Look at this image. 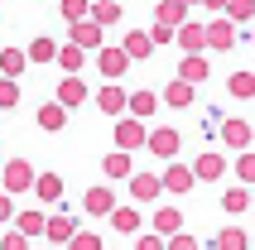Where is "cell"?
<instances>
[{
    "label": "cell",
    "instance_id": "50",
    "mask_svg": "<svg viewBox=\"0 0 255 250\" xmlns=\"http://www.w3.org/2000/svg\"><path fill=\"white\" fill-rule=\"evenodd\" d=\"M0 236H5V226H0Z\"/></svg>",
    "mask_w": 255,
    "mask_h": 250
},
{
    "label": "cell",
    "instance_id": "44",
    "mask_svg": "<svg viewBox=\"0 0 255 250\" xmlns=\"http://www.w3.org/2000/svg\"><path fill=\"white\" fill-rule=\"evenodd\" d=\"M202 10H212V14H222V10H227V0H202Z\"/></svg>",
    "mask_w": 255,
    "mask_h": 250
},
{
    "label": "cell",
    "instance_id": "12",
    "mask_svg": "<svg viewBox=\"0 0 255 250\" xmlns=\"http://www.w3.org/2000/svg\"><path fill=\"white\" fill-rule=\"evenodd\" d=\"M34 178H39V173H34V164H29V159H10V164H5V193H34Z\"/></svg>",
    "mask_w": 255,
    "mask_h": 250
},
{
    "label": "cell",
    "instance_id": "8",
    "mask_svg": "<svg viewBox=\"0 0 255 250\" xmlns=\"http://www.w3.org/2000/svg\"><path fill=\"white\" fill-rule=\"evenodd\" d=\"M53 97L68 106V111H77V106H87L92 101V87L82 82V72H63V82L53 87Z\"/></svg>",
    "mask_w": 255,
    "mask_h": 250
},
{
    "label": "cell",
    "instance_id": "35",
    "mask_svg": "<svg viewBox=\"0 0 255 250\" xmlns=\"http://www.w3.org/2000/svg\"><path fill=\"white\" fill-rule=\"evenodd\" d=\"M14 106H19V77L0 72V111H14Z\"/></svg>",
    "mask_w": 255,
    "mask_h": 250
},
{
    "label": "cell",
    "instance_id": "39",
    "mask_svg": "<svg viewBox=\"0 0 255 250\" xmlns=\"http://www.w3.org/2000/svg\"><path fill=\"white\" fill-rule=\"evenodd\" d=\"M149 39H154V48H164V43H173V39H178V29H173V24H164V19H154V24H149Z\"/></svg>",
    "mask_w": 255,
    "mask_h": 250
},
{
    "label": "cell",
    "instance_id": "14",
    "mask_svg": "<svg viewBox=\"0 0 255 250\" xmlns=\"http://www.w3.org/2000/svg\"><path fill=\"white\" fill-rule=\"evenodd\" d=\"M34 125H39V130H48V135H58V130H68V106H63V101H43L39 111H34Z\"/></svg>",
    "mask_w": 255,
    "mask_h": 250
},
{
    "label": "cell",
    "instance_id": "43",
    "mask_svg": "<svg viewBox=\"0 0 255 250\" xmlns=\"http://www.w3.org/2000/svg\"><path fill=\"white\" fill-rule=\"evenodd\" d=\"M14 212H19V207H14V193H5V188H0V226H10Z\"/></svg>",
    "mask_w": 255,
    "mask_h": 250
},
{
    "label": "cell",
    "instance_id": "15",
    "mask_svg": "<svg viewBox=\"0 0 255 250\" xmlns=\"http://www.w3.org/2000/svg\"><path fill=\"white\" fill-rule=\"evenodd\" d=\"M82 212H87V217H111V212H116V193L106 188V183L87 188V193H82Z\"/></svg>",
    "mask_w": 255,
    "mask_h": 250
},
{
    "label": "cell",
    "instance_id": "41",
    "mask_svg": "<svg viewBox=\"0 0 255 250\" xmlns=\"http://www.w3.org/2000/svg\"><path fill=\"white\" fill-rule=\"evenodd\" d=\"M0 250H29V236L19 231V226H10V231L0 236Z\"/></svg>",
    "mask_w": 255,
    "mask_h": 250
},
{
    "label": "cell",
    "instance_id": "7",
    "mask_svg": "<svg viewBox=\"0 0 255 250\" xmlns=\"http://www.w3.org/2000/svg\"><path fill=\"white\" fill-rule=\"evenodd\" d=\"M144 149L154 154V159H164V164H169V159H178V149H183V130L154 125V130H149V144H144Z\"/></svg>",
    "mask_w": 255,
    "mask_h": 250
},
{
    "label": "cell",
    "instance_id": "46",
    "mask_svg": "<svg viewBox=\"0 0 255 250\" xmlns=\"http://www.w3.org/2000/svg\"><path fill=\"white\" fill-rule=\"evenodd\" d=\"M251 212H255V188H251Z\"/></svg>",
    "mask_w": 255,
    "mask_h": 250
},
{
    "label": "cell",
    "instance_id": "47",
    "mask_svg": "<svg viewBox=\"0 0 255 250\" xmlns=\"http://www.w3.org/2000/svg\"><path fill=\"white\" fill-rule=\"evenodd\" d=\"M251 48H255V24H251Z\"/></svg>",
    "mask_w": 255,
    "mask_h": 250
},
{
    "label": "cell",
    "instance_id": "26",
    "mask_svg": "<svg viewBox=\"0 0 255 250\" xmlns=\"http://www.w3.org/2000/svg\"><path fill=\"white\" fill-rule=\"evenodd\" d=\"M222 212H227V217H241V212H251V188H246V183L227 188V193H222Z\"/></svg>",
    "mask_w": 255,
    "mask_h": 250
},
{
    "label": "cell",
    "instance_id": "25",
    "mask_svg": "<svg viewBox=\"0 0 255 250\" xmlns=\"http://www.w3.org/2000/svg\"><path fill=\"white\" fill-rule=\"evenodd\" d=\"M87 58H92V53H87V48H82V43H58V68H63V72H82L87 68Z\"/></svg>",
    "mask_w": 255,
    "mask_h": 250
},
{
    "label": "cell",
    "instance_id": "27",
    "mask_svg": "<svg viewBox=\"0 0 255 250\" xmlns=\"http://www.w3.org/2000/svg\"><path fill=\"white\" fill-rule=\"evenodd\" d=\"M212 250H251V236H246L241 226H222L212 236Z\"/></svg>",
    "mask_w": 255,
    "mask_h": 250
},
{
    "label": "cell",
    "instance_id": "36",
    "mask_svg": "<svg viewBox=\"0 0 255 250\" xmlns=\"http://www.w3.org/2000/svg\"><path fill=\"white\" fill-rule=\"evenodd\" d=\"M58 14H63L68 24H77V19L92 14V0H58Z\"/></svg>",
    "mask_w": 255,
    "mask_h": 250
},
{
    "label": "cell",
    "instance_id": "18",
    "mask_svg": "<svg viewBox=\"0 0 255 250\" xmlns=\"http://www.w3.org/2000/svg\"><path fill=\"white\" fill-rule=\"evenodd\" d=\"M106 222H111V231H116V236H140V226H144L140 202H135V207H116L111 217H106Z\"/></svg>",
    "mask_w": 255,
    "mask_h": 250
},
{
    "label": "cell",
    "instance_id": "28",
    "mask_svg": "<svg viewBox=\"0 0 255 250\" xmlns=\"http://www.w3.org/2000/svg\"><path fill=\"white\" fill-rule=\"evenodd\" d=\"M24 53H29V63H34V68H43V63H58V43L48 39V34H39V39L29 43Z\"/></svg>",
    "mask_w": 255,
    "mask_h": 250
},
{
    "label": "cell",
    "instance_id": "4",
    "mask_svg": "<svg viewBox=\"0 0 255 250\" xmlns=\"http://www.w3.org/2000/svg\"><path fill=\"white\" fill-rule=\"evenodd\" d=\"M130 197L140 202V207H149V202H159L164 197V173H154V168H140V173H130Z\"/></svg>",
    "mask_w": 255,
    "mask_h": 250
},
{
    "label": "cell",
    "instance_id": "40",
    "mask_svg": "<svg viewBox=\"0 0 255 250\" xmlns=\"http://www.w3.org/2000/svg\"><path fill=\"white\" fill-rule=\"evenodd\" d=\"M135 250H169V236H159V231H140V236H135Z\"/></svg>",
    "mask_w": 255,
    "mask_h": 250
},
{
    "label": "cell",
    "instance_id": "3",
    "mask_svg": "<svg viewBox=\"0 0 255 250\" xmlns=\"http://www.w3.org/2000/svg\"><path fill=\"white\" fill-rule=\"evenodd\" d=\"M144 144H149V125L140 121V116H121V121H116V149H144Z\"/></svg>",
    "mask_w": 255,
    "mask_h": 250
},
{
    "label": "cell",
    "instance_id": "6",
    "mask_svg": "<svg viewBox=\"0 0 255 250\" xmlns=\"http://www.w3.org/2000/svg\"><path fill=\"white\" fill-rule=\"evenodd\" d=\"M92 101H97V111L111 116V121H121V116L130 111V92H126L121 82H106L101 92H92Z\"/></svg>",
    "mask_w": 255,
    "mask_h": 250
},
{
    "label": "cell",
    "instance_id": "22",
    "mask_svg": "<svg viewBox=\"0 0 255 250\" xmlns=\"http://www.w3.org/2000/svg\"><path fill=\"white\" fill-rule=\"evenodd\" d=\"M101 173H106L111 183H126L130 173H135V164H130V149H111L106 159H101Z\"/></svg>",
    "mask_w": 255,
    "mask_h": 250
},
{
    "label": "cell",
    "instance_id": "2",
    "mask_svg": "<svg viewBox=\"0 0 255 250\" xmlns=\"http://www.w3.org/2000/svg\"><path fill=\"white\" fill-rule=\"evenodd\" d=\"M236 39H241V34H236V19H231V14H212V19H207V53H231Z\"/></svg>",
    "mask_w": 255,
    "mask_h": 250
},
{
    "label": "cell",
    "instance_id": "1",
    "mask_svg": "<svg viewBox=\"0 0 255 250\" xmlns=\"http://www.w3.org/2000/svg\"><path fill=\"white\" fill-rule=\"evenodd\" d=\"M92 58H97V68H101V77H106V82H121V77L130 72V63H135V58H130L121 43H101Z\"/></svg>",
    "mask_w": 255,
    "mask_h": 250
},
{
    "label": "cell",
    "instance_id": "5",
    "mask_svg": "<svg viewBox=\"0 0 255 250\" xmlns=\"http://www.w3.org/2000/svg\"><path fill=\"white\" fill-rule=\"evenodd\" d=\"M217 135H222V144H227L231 154H241V149H251L255 130H251V121H241V116H222V125H217Z\"/></svg>",
    "mask_w": 255,
    "mask_h": 250
},
{
    "label": "cell",
    "instance_id": "9",
    "mask_svg": "<svg viewBox=\"0 0 255 250\" xmlns=\"http://www.w3.org/2000/svg\"><path fill=\"white\" fill-rule=\"evenodd\" d=\"M193 188H198V173H193V164H178V159H169V164H164V193L188 197Z\"/></svg>",
    "mask_w": 255,
    "mask_h": 250
},
{
    "label": "cell",
    "instance_id": "30",
    "mask_svg": "<svg viewBox=\"0 0 255 250\" xmlns=\"http://www.w3.org/2000/svg\"><path fill=\"white\" fill-rule=\"evenodd\" d=\"M92 19H97V24H121V19H126V10H121V0H92Z\"/></svg>",
    "mask_w": 255,
    "mask_h": 250
},
{
    "label": "cell",
    "instance_id": "16",
    "mask_svg": "<svg viewBox=\"0 0 255 250\" xmlns=\"http://www.w3.org/2000/svg\"><path fill=\"white\" fill-rule=\"evenodd\" d=\"M159 97H164V106H173V111H188V106H193V101H198V87H193V82H183V77H178V72H173V82L164 87V92H159Z\"/></svg>",
    "mask_w": 255,
    "mask_h": 250
},
{
    "label": "cell",
    "instance_id": "45",
    "mask_svg": "<svg viewBox=\"0 0 255 250\" xmlns=\"http://www.w3.org/2000/svg\"><path fill=\"white\" fill-rule=\"evenodd\" d=\"M0 188H5V164H0Z\"/></svg>",
    "mask_w": 255,
    "mask_h": 250
},
{
    "label": "cell",
    "instance_id": "42",
    "mask_svg": "<svg viewBox=\"0 0 255 250\" xmlns=\"http://www.w3.org/2000/svg\"><path fill=\"white\" fill-rule=\"evenodd\" d=\"M169 250H202V246H198L193 231H173V236H169Z\"/></svg>",
    "mask_w": 255,
    "mask_h": 250
},
{
    "label": "cell",
    "instance_id": "49",
    "mask_svg": "<svg viewBox=\"0 0 255 250\" xmlns=\"http://www.w3.org/2000/svg\"><path fill=\"white\" fill-rule=\"evenodd\" d=\"M251 250H255V236H251Z\"/></svg>",
    "mask_w": 255,
    "mask_h": 250
},
{
    "label": "cell",
    "instance_id": "29",
    "mask_svg": "<svg viewBox=\"0 0 255 250\" xmlns=\"http://www.w3.org/2000/svg\"><path fill=\"white\" fill-rule=\"evenodd\" d=\"M164 106V97L159 92H130V116H140V121H149V116Z\"/></svg>",
    "mask_w": 255,
    "mask_h": 250
},
{
    "label": "cell",
    "instance_id": "11",
    "mask_svg": "<svg viewBox=\"0 0 255 250\" xmlns=\"http://www.w3.org/2000/svg\"><path fill=\"white\" fill-rule=\"evenodd\" d=\"M82 226H77V217L72 212H48V226H43V241L48 246H68L72 236H77Z\"/></svg>",
    "mask_w": 255,
    "mask_h": 250
},
{
    "label": "cell",
    "instance_id": "13",
    "mask_svg": "<svg viewBox=\"0 0 255 250\" xmlns=\"http://www.w3.org/2000/svg\"><path fill=\"white\" fill-rule=\"evenodd\" d=\"M68 39H72V43H82L87 53H97L101 43H106V24H97V19L87 14V19H77V24H68Z\"/></svg>",
    "mask_w": 255,
    "mask_h": 250
},
{
    "label": "cell",
    "instance_id": "37",
    "mask_svg": "<svg viewBox=\"0 0 255 250\" xmlns=\"http://www.w3.org/2000/svg\"><path fill=\"white\" fill-rule=\"evenodd\" d=\"M222 14H231L236 24H255V0H227V10Z\"/></svg>",
    "mask_w": 255,
    "mask_h": 250
},
{
    "label": "cell",
    "instance_id": "23",
    "mask_svg": "<svg viewBox=\"0 0 255 250\" xmlns=\"http://www.w3.org/2000/svg\"><path fill=\"white\" fill-rule=\"evenodd\" d=\"M154 19L178 29L183 19H193V5H188V0H154Z\"/></svg>",
    "mask_w": 255,
    "mask_h": 250
},
{
    "label": "cell",
    "instance_id": "21",
    "mask_svg": "<svg viewBox=\"0 0 255 250\" xmlns=\"http://www.w3.org/2000/svg\"><path fill=\"white\" fill-rule=\"evenodd\" d=\"M10 226H19L29 241H39V236H43V226H48V212H43V207H19Z\"/></svg>",
    "mask_w": 255,
    "mask_h": 250
},
{
    "label": "cell",
    "instance_id": "20",
    "mask_svg": "<svg viewBox=\"0 0 255 250\" xmlns=\"http://www.w3.org/2000/svg\"><path fill=\"white\" fill-rule=\"evenodd\" d=\"M207 72H212L207 53H183V58H178V77H183V82L202 87V82H207Z\"/></svg>",
    "mask_w": 255,
    "mask_h": 250
},
{
    "label": "cell",
    "instance_id": "38",
    "mask_svg": "<svg viewBox=\"0 0 255 250\" xmlns=\"http://www.w3.org/2000/svg\"><path fill=\"white\" fill-rule=\"evenodd\" d=\"M63 250H106V246H101V236H97V231H77V236H72Z\"/></svg>",
    "mask_w": 255,
    "mask_h": 250
},
{
    "label": "cell",
    "instance_id": "34",
    "mask_svg": "<svg viewBox=\"0 0 255 250\" xmlns=\"http://www.w3.org/2000/svg\"><path fill=\"white\" fill-rule=\"evenodd\" d=\"M231 173H236V183L255 188V149H241V154H236V164H231Z\"/></svg>",
    "mask_w": 255,
    "mask_h": 250
},
{
    "label": "cell",
    "instance_id": "33",
    "mask_svg": "<svg viewBox=\"0 0 255 250\" xmlns=\"http://www.w3.org/2000/svg\"><path fill=\"white\" fill-rule=\"evenodd\" d=\"M227 92L236 101H251L255 97V72H231V77H227Z\"/></svg>",
    "mask_w": 255,
    "mask_h": 250
},
{
    "label": "cell",
    "instance_id": "31",
    "mask_svg": "<svg viewBox=\"0 0 255 250\" xmlns=\"http://www.w3.org/2000/svg\"><path fill=\"white\" fill-rule=\"evenodd\" d=\"M154 231H159V236L183 231V212H178V207H154Z\"/></svg>",
    "mask_w": 255,
    "mask_h": 250
},
{
    "label": "cell",
    "instance_id": "19",
    "mask_svg": "<svg viewBox=\"0 0 255 250\" xmlns=\"http://www.w3.org/2000/svg\"><path fill=\"white\" fill-rule=\"evenodd\" d=\"M34 197L43 207H63V173H39L34 178Z\"/></svg>",
    "mask_w": 255,
    "mask_h": 250
},
{
    "label": "cell",
    "instance_id": "24",
    "mask_svg": "<svg viewBox=\"0 0 255 250\" xmlns=\"http://www.w3.org/2000/svg\"><path fill=\"white\" fill-rule=\"evenodd\" d=\"M121 48H126L135 63H144V58H154V39H149V29H130L126 39H121Z\"/></svg>",
    "mask_w": 255,
    "mask_h": 250
},
{
    "label": "cell",
    "instance_id": "48",
    "mask_svg": "<svg viewBox=\"0 0 255 250\" xmlns=\"http://www.w3.org/2000/svg\"><path fill=\"white\" fill-rule=\"evenodd\" d=\"M188 5H202V0H188Z\"/></svg>",
    "mask_w": 255,
    "mask_h": 250
},
{
    "label": "cell",
    "instance_id": "10",
    "mask_svg": "<svg viewBox=\"0 0 255 250\" xmlns=\"http://www.w3.org/2000/svg\"><path fill=\"white\" fill-rule=\"evenodd\" d=\"M227 168L231 159L222 149H202L198 159H193V173H198V183H217V178H227Z\"/></svg>",
    "mask_w": 255,
    "mask_h": 250
},
{
    "label": "cell",
    "instance_id": "17",
    "mask_svg": "<svg viewBox=\"0 0 255 250\" xmlns=\"http://www.w3.org/2000/svg\"><path fill=\"white\" fill-rule=\"evenodd\" d=\"M173 43H178L183 53H207V24H198V19H183Z\"/></svg>",
    "mask_w": 255,
    "mask_h": 250
},
{
    "label": "cell",
    "instance_id": "32",
    "mask_svg": "<svg viewBox=\"0 0 255 250\" xmlns=\"http://www.w3.org/2000/svg\"><path fill=\"white\" fill-rule=\"evenodd\" d=\"M24 68H29V53H24V48H0V72H5V77H19Z\"/></svg>",
    "mask_w": 255,
    "mask_h": 250
}]
</instances>
